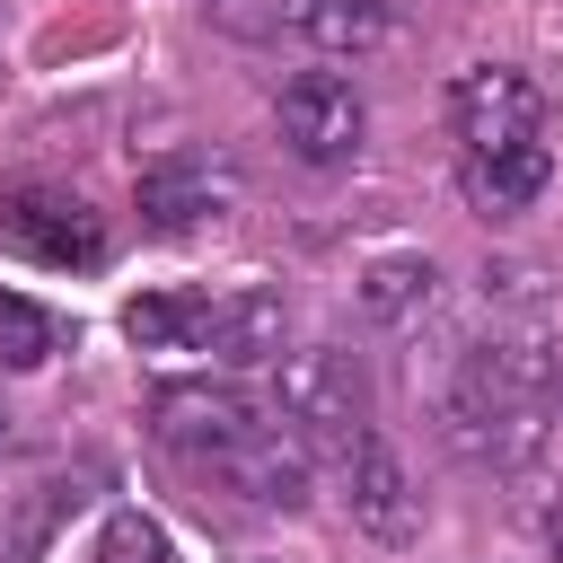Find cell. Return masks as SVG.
Masks as SVG:
<instances>
[{
	"label": "cell",
	"instance_id": "9",
	"mask_svg": "<svg viewBox=\"0 0 563 563\" xmlns=\"http://www.w3.org/2000/svg\"><path fill=\"white\" fill-rule=\"evenodd\" d=\"M211 475L238 484V493L264 501V510H299V501H308V449H299L282 422H264V431H246L238 449H220Z\"/></svg>",
	"mask_w": 563,
	"mask_h": 563
},
{
	"label": "cell",
	"instance_id": "13",
	"mask_svg": "<svg viewBox=\"0 0 563 563\" xmlns=\"http://www.w3.org/2000/svg\"><path fill=\"white\" fill-rule=\"evenodd\" d=\"M431 282H440V273H431L422 255H387V264L361 273V308H369L378 325H405L413 308H431Z\"/></svg>",
	"mask_w": 563,
	"mask_h": 563
},
{
	"label": "cell",
	"instance_id": "15",
	"mask_svg": "<svg viewBox=\"0 0 563 563\" xmlns=\"http://www.w3.org/2000/svg\"><path fill=\"white\" fill-rule=\"evenodd\" d=\"M53 352H62V317L35 308V299H18V290H0V361L9 369H35Z\"/></svg>",
	"mask_w": 563,
	"mask_h": 563
},
{
	"label": "cell",
	"instance_id": "8",
	"mask_svg": "<svg viewBox=\"0 0 563 563\" xmlns=\"http://www.w3.org/2000/svg\"><path fill=\"white\" fill-rule=\"evenodd\" d=\"M282 334H290L282 290H229V299H202V334H194V352L246 369V361H282Z\"/></svg>",
	"mask_w": 563,
	"mask_h": 563
},
{
	"label": "cell",
	"instance_id": "16",
	"mask_svg": "<svg viewBox=\"0 0 563 563\" xmlns=\"http://www.w3.org/2000/svg\"><path fill=\"white\" fill-rule=\"evenodd\" d=\"M97 563H167V537H158L141 510H114L106 537H97Z\"/></svg>",
	"mask_w": 563,
	"mask_h": 563
},
{
	"label": "cell",
	"instance_id": "17",
	"mask_svg": "<svg viewBox=\"0 0 563 563\" xmlns=\"http://www.w3.org/2000/svg\"><path fill=\"white\" fill-rule=\"evenodd\" d=\"M545 545H554V563H563V501L545 510Z\"/></svg>",
	"mask_w": 563,
	"mask_h": 563
},
{
	"label": "cell",
	"instance_id": "6",
	"mask_svg": "<svg viewBox=\"0 0 563 563\" xmlns=\"http://www.w3.org/2000/svg\"><path fill=\"white\" fill-rule=\"evenodd\" d=\"M150 422H158V440L176 449V457H220V449H238L246 431H264V405L246 396V387H211V378H185V387H158V405H150Z\"/></svg>",
	"mask_w": 563,
	"mask_h": 563
},
{
	"label": "cell",
	"instance_id": "18",
	"mask_svg": "<svg viewBox=\"0 0 563 563\" xmlns=\"http://www.w3.org/2000/svg\"><path fill=\"white\" fill-rule=\"evenodd\" d=\"M0 431H9V413H0Z\"/></svg>",
	"mask_w": 563,
	"mask_h": 563
},
{
	"label": "cell",
	"instance_id": "5",
	"mask_svg": "<svg viewBox=\"0 0 563 563\" xmlns=\"http://www.w3.org/2000/svg\"><path fill=\"white\" fill-rule=\"evenodd\" d=\"M449 123L466 150H510V141H545V97L528 70L510 62H475L449 79Z\"/></svg>",
	"mask_w": 563,
	"mask_h": 563
},
{
	"label": "cell",
	"instance_id": "3",
	"mask_svg": "<svg viewBox=\"0 0 563 563\" xmlns=\"http://www.w3.org/2000/svg\"><path fill=\"white\" fill-rule=\"evenodd\" d=\"M0 246L26 255V264H53V273H97L106 264V220L62 185H26V194L0 202Z\"/></svg>",
	"mask_w": 563,
	"mask_h": 563
},
{
	"label": "cell",
	"instance_id": "12",
	"mask_svg": "<svg viewBox=\"0 0 563 563\" xmlns=\"http://www.w3.org/2000/svg\"><path fill=\"white\" fill-rule=\"evenodd\" d=\"M282 18L317 53H378L387 44V0H282Z\"/></svg>",
	"mask_w": 563,
	"mask_h": 563
},
{
	"label": "cell",
	"instance_id": "14",
	"mask_svg": "<svg viewBox=\"0 0 563 563\" xmlns=\"http://www.w3.org/2000/svg\"><path fill=\"white\" fill-rule=\"evenodd\" d=\"M123 334H132L141 352H194V334H202V299L150 290V299H132V308H123Z\"/></svg>",
	"mask_w": 563,
	"mask_h": 563
},
{
	"label": "cell",
	"instance_id": "11",
	"mask_svg": "<svg viewBox=\"0 0 563 563\" xmlns=\"http://www.w3.org/2000/svg\"><path fill=\"white\" fill-rule=\"evenodd\" d=\"M554 176L545 141H510V150H466V202L475 211H528Z\"/></svg>",
	"mask_w": 563,
	"mask_h": 563
},
{
	"label": "cell",
	"instance_id": "1",
	"mask_svg": "<svg viewBox=\"0 0 563 563\" xmlns=\"http://www.w3.org/2000/svg\"><path fill=\"white\" fill-rule=\"evenodd\" d=\"M563 387V352L528 325V334H493V343H475L466 361H457V378H449V440L466 449V457H493V466H510V457H528L537 449V413H545V396Z\"/></svg>",
	"mask_w": 563,
	"mask_h": 563
},
{
	"label": "cell",
	"instance_id": "2",
	"mask_svg": "<svg viewBox=\"0 0 563 563\" xmlns=\"http://www.w3.org/2000/svg\"><path fill=\"white\" fill-rule=\"evenodd\" d=\"M273 413L282 422H299L308 440H343V449H361L369 431V378H361V361L343 352V343H308V352H282V387H273Z\"/></svg>",
	"mask_w": 563,
	"mask_h": 563
},
{
	"label": "cell",
	"instance_id": "10",
	"mask_svg": "<svg viewBox=\"0 0 563 563\" xmlns=\"http://www.w3.org/2000/svg\"><path fill=\"white\" fill-rule=\"evenodd\" d=\"M220 202H229V176L211 158H150L141 167V220L158 238H185V229L220 220Z\"/></svg>",
	"mask_w": 563,
	"mask_h": 563
},
{
	"label": "cell",
	"instance_id": "7",
	"mask_svg": "<svg viewBox=\"0 0 563 563\" xmlns=\"http://www.w3.org/2000/svg\"><path fill=\"white\" fill-rule=\"evenodd\" d=\"M343 501H352V528L378 537V545H413L422 537V493L405 475V457L387 440H361L352 466H343Z\"/></svg>",
	"mask_w": 563,
	"mask_h": 563
},
{
	"label": "cell",
	"instance_id": "4",
	"mask_svg": "<svg viewBox=\"0 0 563 563\" xmlns=\"http://www.w3.org/2000/svg\"><path fill=\"white\" fill-rule=\"evenodd\" d=\"M273 123H282L290 158H308V167H343V158H361V132H369L361 88H352L343 70H299V79L273 97Z\"/></svg>",
	"mask_w": 563,
	"mask_h": 563
}]
</instances>
